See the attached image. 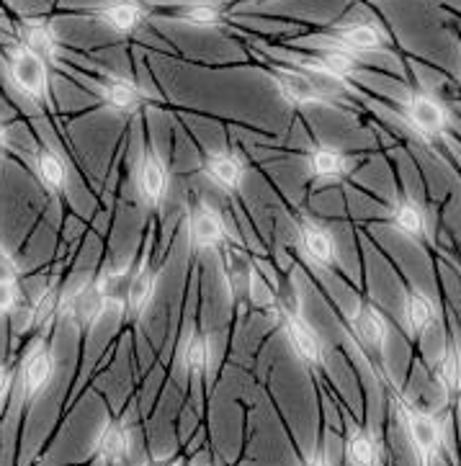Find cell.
<instances>
[{
  "label": "cell",
  "mask_w": 461,
  "mask_h": 466,
  "mask_svg": "<svg viewBox=\"0 0 461 466\" xmlns=\"http://www.w3.org/2000/svg\"><path fill=\"white\" fill-rule=\"evenodd\" d=\"M392 402H394V410L400 412L402 428L407 433V441H410V449L415 453L417 464H435L441 446H444V431H441L438 418L433 412H428L425 407L415 405L413 400L402 397V394H394Z\"/></svg>",
  "instance_id": "cell-1"
},
{
  "label": "cell",
  "mask_w": 461,
  "mask_h": 466,
  "mask_svg": "<svg viewBox=\"0 0 461 466\" xmlns=\"http://www.w3.org/2000/svg\"><path fill=\"white\" fill-rule=\"evenodd\" d=\"M108 307H111V297H108L104 284L98 281V276L88 279V281H80L70 291H62L60 315L67 317L80 332L93 330L104 319Z\"/></svg>",
  "instance_id": "cell-2"
},
{
  "label": "cell",
  "mask_w": 461,
  "mask_h": 466,
  "mask_svg": "<svg viewBox=\"0 0 461 466\" xmlns=\"http://www.w3.org/2000/svg\"><path fill=\"white\" fill-rule=\"evenodd\" d=\"M134 186H137V196L142 201V207L149 211H158L168 198V188H170V166L160 152L155 147H145L137 170H134Z\"/></svg>",
  "instance_id": "cell-3"
},
{
  "label": "cell",
  "mask_w": 461,
  "mask_h": 466,
  "mask_svg": "<svg viewBox=\"0 0 461 466\" xmlns=\"http://www.w3.org/2000/svg\"><path fill=\"white\" fill-rule=\"evenodd\" d=\"M266 73L276 93L282 96L286 104L294 106V108H310V106H325V108H330V106H338L330 96H325L314 86L312 77L307 76L304 70H299V67L273 65V67H268Z\"/></svg>",
  "instance_id": "cell-4"
},
{
  "label": "cell",
  "mask_w": 461,
  "mask_h": 466,
  "mask_svg": "<svg viewBox=\"0 0 461 466\" xmlns=\"http://www.w3.org/2000/svg\"><path fill=\"white\" fill-rule=\"evenodd\" d=\"M282 328L289 346L294 350L299 361L310 369H320L325 363V356H328V348H325V340L320 338V332L314 330L312 325L302 317L299 309H283L282 312Z\"/></svg>",
  "instance_id": "cell-5"
},
{
  "label": "cell",
  "mask_w": 461,
  "mask_h": 466,
  "mask_svg": "<svg viewBox=\"0 0 461 466\" xmlns=\"http://www.w3.org/2000/svg\"><path fill=\"white\" fill-rule=\"evenodd\" d=\"M405 119L423 139H438L448 132V108L428 91H413L407 96Z\"/></svg>",
  "instance_id": "cell-6"
},
{
  "label": "cell",
  "mask_w": 461,
  "mask_h": 466,
  "mask_svg": "<svg viewBox=\"0 0 461 466\" xmlns=\"http://www.w3.org/2000/svg\"><path fill=\"white\" fill-rule=\"evenodd\" d=\"M201 173L214 188H220L224 194H240L245 178H248V163L235 147H217L207 152Z\"/></svg>",
  "instance_id": "cell-7"
},
{
  "label": "cell",
  "mask_w": 461,
  "mask_h": 466,
  "mask_svg": "<svg viewBox=\"0 0 461 466\" xmlns=\"http://www.w3.org/2000/svg\"><path fill=\"white\" fill-rule=\"evenodd\" d=\"M304 167L314 183H341L353 173L356 157H351L348 152L335 145L317 142L304 150Z\"/></svg>",
  "instance_id": "cell-8"
},
{
  "label": "cell",
  "mask_w": 461,
  "mask_h": 466,
  "mask_svg": "<svg viewBox=\"0 0 461 466\" xmlns=\"http://www.w3.org/2000/svg\"><path fill=\"white\" fill-rule=\"evenodd\" d=\"M55 379V353L46 346L45 338H36L34 346L26 350L24 363H21V400L29 405L34 402L42 391L49 387V381Z\"/></svg>",
  "instance_id": "cell-9"
},
{
  "label": "cell",
  "mask_w": 461,
  "mask_h": 466,
  "mask_svg": "<svg viewBox=\"0 0 461 466\" xmlns=\"http://www.w3.org/2000/svg\"><path fill=\"white\" fill-rule=\"evenodd\" d=\"M230 238L227 222H224L222 211L211 207L209 201H199L191 217H189V242L191 250L196 253H207V250H220Z\"/></svg>",
  "instance_id": "cell-10"
},
{
  "label": "cell",
  "mask_w": 461,
  "mask_h": 466,
  "mask_svg": "<svg viewBox=\"0 0 461 466\" xmlns=\"http://www.w3.org/2000/svg\"><path fill=\"white\" fill-rule=\"evenodd\" d=\"M155 286H158V271L152 268V258L145 250L142 260L137 263L129 273V284H127V297L121 304V315L129 322H139L148 315L149 304L155 299Z\"/></svg>",
  "instance_id": "cell-11"
},
{
  "label": "cell",
  "mask_w": 461,
  "mask_h": 466,
  "mask_svg": "<svg viewBox=\"0 0 461 466\" xmlns=\"http://www.w3.org/2000/svg\"><path fill=\"white\" fill-rule=\"evenodd\" d=\"M11 80L18 91L29 96L31 101H45L49 93V76H46V60L34 55L26 46H18L11 57Z\"/></svg>",
  "instance_id": "cell-12"
},
{
  "label": "cell",
  "mask_w": 461,
  "mask_h": 466,
  "mask_svg": "<svg viewBox=\"0 0 461 466\" xmlns=\"http://www.w3.org/2000/svg\"><path fill=\"white\" fill-rule=\"evenodd\" d=\"M297 245L302 256L317 268H333L335 260H338V248H335L333 232L317 219H310V217L299 219Z\"/></svg>",
  "instance_id": "cell-13"
},
{
  "label": "cell",
  "mask_w": 461,
  "mask_h": 466,
  "mask_svg": "<svg viewBox=\"0 0 461 466\" xmlns=\"http://www.w3.org/2000/svg\"><path fill=\"white\" fill-rule=\"evenodd\" d=\"M335 42H338V49H345L351 55H369V52H387L389 39L384 29L374 21H364V18H356V21H348V24H341L333 31Z\"/></svg>",
  "instance_id": "cell-14"
},
{
  "label": "cell",
  "mask_w": 461,
  "mask_h": 466,
  "mask_svg": "<svg viewBox=\"0 0 461 466\" xmlns=\"http://www.w3.org/2000/svg\"><path fill=\"white\" fill-rule=\"evenodd\" d=\"M387 219L389 225L410 240H428L431 238V211L425 209L423 201H417L413 196L394 198V204L387 211Z\"/></svg>",
  "instance_id": "cell-15"
},
{
  "label": "cell",
  "mask_w": 461,
  "mask_h": 466,
  "mask_svg": "<svg viewBox=\"0 0 461 466\" xmlns=\"http://www.w3.org/2000/svg\"><path fill=\"white\" fill-rule=\"evenodd\" d=\"M137 453L132 425L127 420H108L96 441V456L111 466H127V461Z\"/></svg>",
  "instance_id": "cell-16"
},
{
  "label": "cell",
  "mask_w": 461,
  "mask_h": 466,
  "mask_svg": "<svg viewBox=\"0 0 461 466\" xmlns=\"http://www.w3.org/2000/svg\"><path fill=\"white\" fill-rule=\"evenodd\" d=\"M93 18L101 21L114 34L129 36L148 21V8L139 0H108L93 11Z\"/></svg>",
  "instance_id": "cell-17"
},
{
  "label": "cell",
  "mask_w": 461,
  "mask_h": 466,
  "mask_svg": "<svg viewBox=\"0 0 461 466\" xmlns=\"http://www.w3.org/2000/svg\"><path fill=\"white\" fill-rule=\"evenodd\" d=\"M402 319H405V330L413 338L428 335L433 325L438 322V304L420 289H407L405 299H402Z\"/></svg>",
  "instance_id": "cell-18"
},
{
  "label": "cell",
  "mask_w": 461,
  "mask_h": 466,
  "mask_svg": "<svg viewBox=\"0 0 461 466\" xmlns=\"http://www.w3.org/2000/svg\"><path fill=\"white\" fill-rule=\"evenodd\" d=\"M353 332L364 346L374 350V353H384L389 340V322L387 317L382 315L374 304L369 301H361L356 307V315H353Z\"/></svg>",
  "instance_id": "cell-19"
},
{
  "label": "cell",
  "mask_w": 461,
  "mask_h": 466,
  "mask_svg": "<svg viewBox=\"0 0 461 466\" xmlns=\"http://www.w3.org/2000/svg\"><path fill=\"white\" fill-rule=\"evenodd\" d=\"M98 96H101L106 108H111L114 114H137L145 104L142 91L134 86L129 77L121 76H106L98 83Z\"/></svg>",
  "instance_id": "cell-20"
},
{
  "label": "cell",
  "mask_w": 461,
  "mask_h": 466,
  "mask_svg": "<svg viewBox=\"0 0 461 466\" xmlns=\"http://www.w3.org/2000/svg\"><path fill=\"white\" fill-rule=\"evenodd\" d=\"M34 167H36V178L46 194L52 198H62L65 188H67V167L60 155L52 147H39L36 157H34Z\"/></svg>",
  "instance_id": "cell-21"
},
{
  "label": "cell",
  "mask_w": 461,
  "mask_h": 466,
  "mask_svg": "<svg viewBox=\"0 0 461 466\" xmlns=\"http://www.w3.org/2000/svg\"><path fill=\"white\" fill-rule=\"evenodd\" d=\"M170 18L194 29H217L224 24V8L220 0H191L176 5Z\"/></svg>",
  "instance_id": "cell-22"
},
{
  "label": "cell",
  "mask_w": 461,
  "mask_h": 466,
  "mask_svg": "<svg viewBox=\"0 0 461 466\" xmlns=\"http://www.w3.org/2000/svg\"><path fill=\"white\" fill-rule=\"evenodd\" d=\"M21 46H26L31 49L34 55H39L42 60L52 62L57 57V52H60V42H57V34L55 29L42 21V18H29V21H24L21 24Z\"/></svg>",
  "instance_id": "cell-23"
},
{
  "label": "cell",
  "mask_w": 461,
  "mask_h": 466,
  "mask_svg": "<svg viewBox=\"0 0 461 466\" xmlns=\"http://www.w3.org/2000/svg\"><path fill=\"white\" fill-rule=\"evenodd\" d=\"M209 363H211L209 338L194 328L186 335V340L180 346V366L191 379H199V376H204L209 371Z\"/></svg>",
  "instance_id": "cell-24"
},
{
  "label": "cell",
  "mask_w": 461,
  "mask_h": 466,
  "mask_svg": "<svg viewBox=\"0 0 461 466\" xmlns=\"http://www.w3.org/2000/svg\"><path fill=\"white\" fill-rule=\"evenodd\" d=\"M379 443L376 438L366 431L351 425L348 436H345V461L351 466H379Z\"/></svg>",
  "instance_id": "cell-25"
},
{
  "label": "cell",
  "mask_w": 461,
  "mask_h": 466,
  "mask_svg": "<svg viewBox=\"0 0 461 466\" xmlns=\"http://www.w3.org/2000/svg\"><path fill=\"white\" fill-rule=\"evenodd\" d=\"M433 379L444 387L446 394L461 391V350L454 340H448L438 359L433 363Z\"/></svg>",
  "instance_id": "cell-26"
},
{
  "label": "cell",
  "mask_w": 461,
  "mask_h": 466,
  "mask_svg": "<svg viewBox=\"0 0 461 466\" xmlns=\"http://www.w3.org/2000/svg\"><path fill=\"white\" fill-rule=\"evenodd\" d=\"M5 284H18V266H15V260L11 258V253L3 248V242H0V286Z\"/></svg>",
  "instance_id": "cell-27"
},
{
  "label": "cell",
  "mask_w": 461,
  "mask_h": 466,
  "mask_svg": "<svg viewBox=\"0 0 461 466\" xmlns=\"http://www.w3.org/2000/svg\"><path fill=\"white\" fill-rule=\"evenodd\" d=\"M8 391H11V371L0 363V410L5 407V400H8Z\"/></svg>",
  "instance_id": "cell-28"
},
{
  "label": "cell",
  "mask_w": 461,
  "mask_h": 466,
  "mask_svg": "<svg viewBox=\"0 0 461 466\" xmlns=\"http://www.w3.org/2000/svg\"><path fill=\"white\" fill-rule=\"evenodd\" d=\"M302 466H333V464H330V459L325 456V451H312L310 453V459H307Z\"/></svg>",
  "instance_id": "cell-29"
},
{
  "label": "cell",
  "mask_w": 461,
  "mask_h": 466,
  "mask_svg": "<svg viewBox=\"0 0 461 466\" xmlns=\"http://www.w3.org/2000/svg\"><path fill=\"white\" fill-rule=\"evenodd\" d=\"M148 466H183V461L176 456H163V459H149Z\"/></svg>",
  "instance_id": "cell-30"
},
{
  "label": "cell",
  "mask_w": 461,
  "mask_h": 466,
  "mask_svg": "<svg viewBox=\"0 0 461 466\" xmlns=\"http://www.w3.org/2000/svg\"><path fill=\"white\" fill-rule=\"evenodd\" d=\"M189 466H214L211 464V459H209V453L207 451H201V453H196L194 459H191V464Z\"/></svg>",
  "instance_id": "cell-31"
},
{
  "label": "cell",
  "mask_w": 461,
  "mask_h": 466,
  "mask_svg": "<svg viewBox=\"0 0 461 466\" xmlns=\"http://www.w3.org/2000/svg\"><path fill=\"white\" fill-rule=\"evenodd\" d=\"M5 142H8V139H5V129L0 127V152L5 150Z\"/></svg>",
  "instance_id": "cell-32"
}]
</instances>
